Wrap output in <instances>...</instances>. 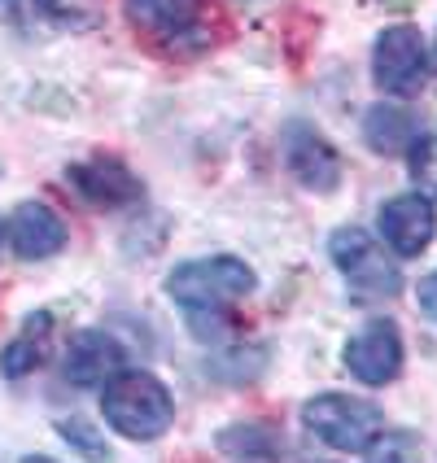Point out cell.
Masks as SVG:
<instances>
[{
  "label": "cell",
  "mask_w": 437,
  "mask_h": 463,
  "mask_svg": "<svg viewBox=\"0 0 437 463\" xmlns=\"http://www.w3.org/2000/svg\"><path fill=\"white\" fill-rule=\"evenodd\" d=\"M101 415L119 438L154 441L176 424V402H171V389L154 372L123 367L114 381L101 385Z\"/></svg>",
  "instance_id": "6da1fadb"
},
{
  "label": "cell",
  "mask_w": 437,
  "mask_h": 463,
  "mask_svg": "<svg viewBox=\"0 0 437 463\" xmlns=\"http://www.w3.org/2000/svg\"><path fill=\"white\" fill-rule=\"evenodd\" d=\"M254 267L236 254H214V258H188L166 276V293L180 302L188 315H210L223 310L241 298L254 293Z\"/></svg>",
  "instance_id": "7a4b0ae2"
},
{
  "label": "cell",
  "mask_w": 437,
  "mask_h": 463,
  "mask_svg": "<svg viewBox=\"0 0 437 463\" xmlns=\"http://www.w3.org/2000/svg\"><path fill=\"white\" fill-rule=\"evenodd\" d=\"M128 23L171 52L210 44V0H123Z\"/></svg>",
  "instance_id": "3957f363"
},
{
  "label": "cell",
  "mask_w": 437,
  "mask_h": 463,
  "mask_svg": "<svg viewBox=\"0 0 437 463\" xmlns=\"http://www.w3.org/2000/svg\"><path fill=\"white\" fill-rule=\"evenodd\" d=\"M302 424L307 433L333 446V450H367V441L381 433V411L367 398H350V393H319L302 407Z\"/></svg>",
  "instance_id": "277c9868"
},
{
  "label": "cell",
  "mask_w": 437,
  "mask_h": 463,
  "mask_svg": "<svg viewBox=\"0 0 437 463\" xmlns=\"http://www.w3.org/2000/svg\"><path fill=\"white\" fill-rule=\"evenodd\" d=\"M372 79L376 88L389 97H403L412 101L424 92L429 83V49H424V35L415 26H385L372 44Z\"/></svg>",
  "instance_id": "5b68a950"
},
{
  "label": "cell",
  "mask_w": 437,
  "mask_h": 463,
  "mask_svg": "<svg viewBox=\"0 0 437 463\" xmlns=\"http://www.w3.org/2000/svg\"><path fill=\"white\" fill-rule=\"evenodd\" d=\"M328 254H333L337 271L350 280V288H359L363 298H394L403 288V271L398 262L381 250V241H372L359 228H341L328 241Z\"/></svg>",
  "instance_id": "8992f818"
},
{
  "label": "cell",
  "mask_w": 437,
  "mask_h": 463,
  "mask_svg": "<svg viewBox=\"0 0 437 463\" xmlns=\"http://www.w3.org/2000/svg\"><path fill=\"white\" fill-rule=\"evenodd\" d=\"M66 184L75 188L88 206L97 210H123L136 206L145 197V184L119 157H88V162H71L66 166Z\"/></svg>",
  "instance_id": "52a82bcc"
},
{
  "label": "cell",
  "mask_w": 437,
  "mask_h": 463,
  "mask_svg": "<svg viewBox=\"0 0 437 463\" xmlns=\"http://www.w3.org/2000/svg\"><path fill=\"white\" fill-rule=\"evenodd\" d=\"M346 367L363 385H389L403 372V336L394 319H372L346 341Z\"/></svg>",
  "instance_id": "ba28073f"
},
{
  "label": "cell",
  "mask_w": 437,
  "mask_h": 463,
  "mask_svg": "<svg viewBox=\"0 0 437 463\" xmlns=\"http://www.w3.org/2000/svg\"><path fill=\"white\" fill-rule=\"evenodd\" d=\"M123 367H128V350L119 336L101 333V328H83V333H75L66 359H62V376L75 389H101Z\"/></svg>",
  "instance_id": "9c48e42d"
},
{
  "label": "cell",
  "mask_w": 437,
  "mask_h": 463,
  "mask_svg": "<svg viewBox=\"0 0 437 463\" xmlns=\"http://www.w3.org/2000/svg\"><path fill=\"white\" fill-rule=\"evenodd\" d=\"M376 228L385 236V245L394 254L403 258H415L429 250V241H433L437 232V210L429 197H420V193H407V197H394L381 206L376 214Z\"/></svg>",
  "instance_id": "30bf717a"
},
{
  "label": "cell",
  "mask_w": 437,
  "mask_h": 463,
  "mask_svg": "<svg viewBox=\"0 0 437 463\" xmlns=\"http://www.w3.org/2000/svg\"><path fill=\"white\" fill-rule=\"evenodd\" d=\"M284 162H289L293 180L302 188H310V193H333L341 184V157H337V149L319 131L302 128V123H293L284 131Z\"/></svg>",
  "instance_id": "8fae6325"
},
{
  "label": "cell",
  "mask_w": 437,
  "mask_h": 463,
  "mask_svg": "<svg viewBox=\"0 0 437 463\" xmlns=\"http://www.w3.org/2000/svg\"><path fill=\"white\" fill-rule=\"evenodd\" d=\"M5 241L14 245L18 258L40 262V258H52L66 250V223L44 202H23V206L9 214V223H5Z\"/></svg>",
  "instance_id": "7c38bea8"
},
{
  "label": "cell",
  "mask_w": 437,
  "mask_h": 463,
  "mask_svg": "<svg viewBox=\"0 0 437 463\" xmlns=\"http://www.w3.org/2000/svg\"><path fill=\"white\" fill-rule=\"evenodd\" d=\"M420 136H424V131L415 123V114L403 109V105L376 101L363 114V140H367L376 154H412V145Z\"/></svg>",
  "instance_id": "4fadbf2b"
},
{
  "label": "cell",
  "mask_w": 437,
  "mask_h": 463,
  "mask_svg": "<svg viewBox=\"0 0 437 463\" xmlns=\"http://www.w3.org/2000/svg\"><path fill=\"white\" fill-rule=\"evenodd\" d=\"M49 328H52V315L40 310V315L26 319L23 336H14V341L0 350V372H5L9 381H23V376H31V372L44 363V341H49L44 333H49Z\"/></svg>",
  "instance_id": "5bb4252c"
},
{
  "label": "cell",
  "mask_w": 437,
  "mask_h": 463,
  "mask_svg": "<svg viewBox=\"0 0 437 463\" xmlns=\"http://www.w3.org/2000/svg\"><path fill=\"white\" fill-rule=\"evenodd\" d=\"M219 450L232 455V459L262 463V459H280L284 438L271 424H228V429L219 433Z\"/></svg>",
  "instance_id": "9a60e30c"
},
{
  "label": "cell",
  "mask_w": 437,
  "mask_h": 463,
  "mask_svg": "<svg viewBox=\"0 0 437 463\" xmlns=\"http://www.w3.org/2000/svg\"><path fill=\"white\" fill-rule=\"evenodd\" d=\"M0 14L18 31L35 35V31H49V26H66L75 18V5L71 0H0Z\"/></svg>",
  "instance_id": "2e32d148"
},
{
  "label": "cell",
  "mask_w": 437,
  "mask_h": 463,
  "mask_svg": "<svg viewBox=\"0 0 437 463\" xmlns=\"http://www.w3.org/2000/svg\"><path fill=\"white\" fill-rule=\"evenodd\" d=\"M367 463H424L420 459V441L407 433V429H385L367 441Z\"/></svg>",
  "instance_id": "e0dca14e"
},
{
  "label": "cell",
  "mask_w": 437,
  "mask_h": 463,
  "mask_svg": "<svg viewBox=\"0 0 437 463\" xmlns=\"http://www.w3.org/2000/svg\"><path fill=\"white\" fill-rule=\"evenodd\" d=\"M57 433L71 441L83 459H92V463H105V459H109V446L101 441V433H97L92 424H83L79 415H71V420H57Z\"/></svg>",
  "instance_id": "ac0fdd59"
},
{
  "label": "cell",
  "mask_w": 437,
  "mask_h": 463,
  "mask_svg": "<svg viewBox=\"0 0 437 463\" xmlns=\"http://www.w3.org/2000/svg\"><path fill=\"white\" fill-rule=\"evenodd\" d=\"M412 175L420 184V197H437V149L424 136L412 145Z\"/></svg>",
  "instance_id": "d6986e66"
},
{
  "label": "cell",
  "mask_w": 437,
  "mask_h": 463,
  "mask_svg": "<svg viewBox=\"0 0 437 463\" xmlns=\"http://www.w3.org/2000/svg\"><path fill=\"white\" fill-rule=\"evenodd\" d=\"M415 298H420V310H424L429 319H437V271L420 280V293H415Z\"/></svg>",
  "instance_id": "ffe728a7"
},
{
  "label": "cell",
  "mask_w": 437,
  "mask_h": 463,
  "mask_svg": "<svg viewBox=\"0 0 437 463\" xmlns=\"http://www.w3.org/2000/svg\"><path fill=\"white\" fill-rule=\"evenodd\" d=\"M23 463H57V459H49V455H26Z\"/></svg>",
  "instance_id": "44dd1931"
},
{
  "label": "cell",
  "mask_w": 437,
  "mask_h": 463,
  "mask_svg": "<svg viewBox=\"0 0 437 463\" xmlns=\"http://www.w3.org/2000/svg\"><path fill=\"white\" fill-rule=\"evenodd\" d=\"M0 241H5V228H0Z\"/></svg>",
  "instance_id": "7402d4cb"
},
{
  "label": "cell",
  "mask_w": 437,
  "mask_h": 463,
  "mask_svg": "<svg viewBox=\"0 0 437 463\" xmlns=\"http://www.w3.org/2000/svg\"><path fill=\"white\" fill-rule=\"evenodd\" d=\"M433 61H437V57H433Z\"/></svg>",
  "instance_id": "603a6c76"
}]
</instances>
